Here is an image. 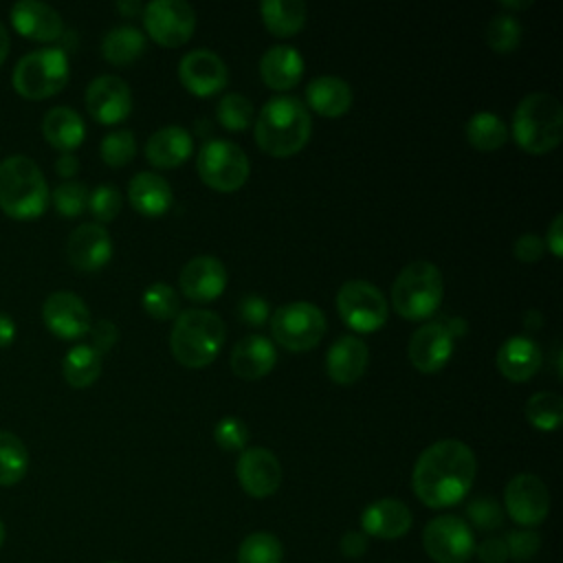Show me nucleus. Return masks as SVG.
<instances>
[{"label":"nucleus","mask_w":563,"mask_h":563,"mask_svg":"<svg viewBox=\"0 0 563 563\" xmlns=\"http://www.w3.org/2000/svg\"><path fill=\"white\" fill-rule=\"evenodd\" d=\"M216 114L227 130H244L249 123H253V103L242 92H227L218 101Z\"/></svg>","instance_id":"ea45409f"},{"label":"nucleus","mask_w":563,"mask_h":563,"mask_svg":"<svg viewBox=\"0 0 563 563\" xmlns=\"http://www.w3.org/2000/svg\"><path fill=\"white\" fill-rule=\"evenodd\" d=\"M260 15L273 35L288 37L303 26L306 2L303 0H262Z\"/></svg>","instance_id":"7c9ffc66"},{"label":"nucleus","mask_w":563,"mask_h":563,"mask_svg":"<svg viewBox=\"0 0 563 563\" xmlns=\"http://www.w3.org/2000/svg\"><path fill=\"white\" fill-rule=\"evenodd\" d=\"M475 552L482 563H506L508 561L506 543L499 537H486L479 545H475Z\"/></svg>","instance_id":"3c124183"},{"label":"nucleus","mask_w":563,"mask_h":563,"mask_svg":"<svg viewBox=\"0 0 563 563\" xmlns=\"http://www.w3.org/2000/svg\"><path fill=\"white\" fill-rule=\"evenodd\" d=\"M55 169H57L59 176L70 178V176H75V172L79 169V161H77L70 152H62L59 158H57V163H55Z\"/></svg>","instance_id":"5fc2aeb1"},{"label":"nucleus","mask_w":563,"mask_h":563,"mask_svg":"<svg viewBox=\"0 0 563 563\" xmlns=\"http://www.w3.org/2000/svg\"><path fill=\"white\" fill-rule=\"evenodd\" d=\"M66 253L75 268L97 271L112 257V238L99 222H84L68 235Z\"/></svg>","instance_id":"aec40b11"},{"label":"nucleus","mask_w":563,"mask_h":563,"mask_svg":"<svg viewBox=\"0 0 563 563\" xmlns=\"http://www.w3.org/2000/svg\"><path fill=\"white\" fill-rule=\"evenodd\" d=\"M11 22L18 33L40 42H53L64 31L59 11L40 0H18L11 7Z\"/></svg>","instance_id":"4be33fe9"},{"label":"nucleus","mask_w":563,"mask_h":563,"mask_svg":"<svg viewBox=\"0 0 563 563\" xmlns=\"http://www.w3.org/2000/svg\"><path fill=\"white\" fill-rule=\"evenodd\" d=\"M260 75L273 90H288L297 86L303 75V57L290 44H275L264 51L260 59Z\"/></svg>","instance_id":"a878e982"},{"label":"nucleus","mask_w":563,"mask_h":563,"mask_svg":"<svg viewBox=\"0 0 563 563\" xmlns=\"http://www.w3.org/2000/svg\"><path fill=\"white\" fill-rule=\"evenodd\" d=\"M312 132V119L301 99L292 95L271 97L255 119V141L271 156L299 152Z\"/></svg>","instance_id":"f03ea898"},{"label":"nucleus","mask_w":563,"mask_h":563,"mask_svg":"<svg viewBox=\"0 0 563 563\" xmlns=\"http://www.w3.org/2000/svg\"><path fill=\"white\" fill-rule=\"evenodd\" d=\"M556 257L563 255V213H556L548 227L545 242H543Z\"/></svg>","instance_id":"864d4df0"},{"label":"nucleus","mask_w":563,"mask_h":563,"mask_svg":"<svg viewBox=\"0 0 563 563\" xmlns=\"http://www.w3.org/2000/svg\"><path fill=\"white\" fill-rule=\"evenodd\" d=\"M477 473V460L468 444L455 438L429 444L416 460L411 486L429 508H446L462 501Z\"/></svg>","instance_id":"f257e3e1"},{"label":"nucleus","mask_w":563,"mask_h":563,"mask_svg":"<svg viewBox=\"0 0 563 563\" xmlns=\"http://www.w3.org/2000/svg\"><path fill=\"white\" fill-rule=\"evenodd\" d=\"M70 75L64 48L44 46L22 55L13 68V88L26 99H44L59 92Z\"/></svg>","instance_id":"0eeeda50"},{"label":"nucleus","mask_w":563,"mask_h":563,"mask_svg":"<svg viewBox=\"0 0 563 563\" xmlns=\"http://www.w3.org/2000/svg\"><path fill=\"white\" fill-rule=\"evenodd\" d=\"M409 361L418 372H440L453 352V336L442 321L422 323L409 339Z\"/></svg>","instance_id":"6ab92c4d"},{"label":"nucleus","mask_w":563,"mask_h":563,"mask_svg":"<svg viewBox=\"0 0 563 563\" xmlns=\"http://www.w3.org/2000/svg\"><path fill=\"white\" fill-rule=\"evenodd\" d=\"M277 361V350L273 341L264 334H246L235 341L231 350V369L240 378H262L266 376Z\"/></svg>","instance_id":"393cba45"},{"label":"nucleus","mask_w":563,"mask_h":563,"mask_svg":"<svg viewBox=\"0 0 563 563\" xmlns=\"http://www.w3.org/2000/svg\"><path fill=\"white\" fill-rule=\"evenodd\" d=\"M48 185L37 163L24 154H11L0 161V209L18 220H31L44 213L48 205Z\"/></svg>","instance_id":"20e7f679"},{"label":"nucleus","mask_w":563,"mask_h":563,"mask_svg":"<svg viewBox=\"0 0 563 563\" xmlns=\"http://www.w3.org/2000/svg\"><path fill=\"white\" fill-rule=\"evenodd\" d=\"M504 506L512 521L523 528L539 526L550 510V493L541 477L532 473L515 475L504 490Z\"/></svg>","instance_id":"ddd939ff"},{"label":"nucleus","mask_w":563,"mask_h":563,"mask_svg":"<svg viewBox=\"0 0 563 563\" xmlns=\"http://www.w3.org/2000/svg\"><path fill=\"white\" fill-rule=\"evenodd\" d=\"M227 325L216 310L187 308L174 319L169 347L174 358L191 369L209 365L224 345Z\"/></svg>","instance_id":"7ed1b4c3"},{"label":"nucleus","mask_w":563,"mask_h":563,"mask_svg":"<svg viewBox=\"0 0 563 563\" xmlns=\"http://www.w3.org/2000/svg\"><path fill=\"white\" fill-rule=\"evenodd\" d=\"M178 77L191 95L209 97L220 92L227 86L229 68L216 51L191 48L180 57Z\"/></svg>","instance_id":"4468645a"},{"label":"nucleus","mask_w":563,"mask_h":563,"mask_svg":"<svg viewBox=\"0 0 563 563\" xmlns=\"http://www.w3.org/2000/svg\"><path fill=\"white\" fill-rule=\"evenodd\" d=\"M466 517L471 521V526H475L477 530L490 532L497 530L504 523V510L501 506L490 499V497H477L466 506Z\"/></svg>","instance_id":"a18cd8bd"},{"label":"nucleus","mask_w":563,"mask_h":563,"mask_svg":"<svg viewBox=\"0 0 563 563\" xmlns=\"http://www.w3.org/2000/svg\"><path fill=\"white\" fill-rule=\"evenodd\" d=\"M444 295L440 268L429 260H416L400 268L391 284V303L405 319L420 321L431 317Z\"/></svg>","instance_id":"423d86ee"},{"label":"nucleus","mask_w":563,"mask_h":563,"mask_svg":"<svg viewBox=\"0 0 563 563\" xmlns=\"http://www.w3.org/2000/svg\"><path fill=\"white\" fill-rule=\"evenodd\" d=\"M15 339V321L11 319V314L0 312V347L9 345Z\"/></svg>","instance_id":"6e6d98bb"},{"label":"nucleus","mask_w":563,"mask_h":563,"mask_svg":"<svg viewBox=\"0 0 563 563\" xmlns=\"http://www.w3.org/2000/svg\"><path fill=\"white\" fill-rule=\"evenodd\" d=\"M128 198L132 207L145 216H163L172 202V185L156 172H139L128 185Z\"/></svg>","instance_id":"cd10ccee"},{"label":"nucleus","mask_w":563,"mask_h":563,"mask_svg":"<svg viewBox=\"0 0 563 563\" xmlns=\"http://www.w3.org/2000/svg\"><path fill=\"white\" fill-rule=\"evenodd\" d=\"M521 40V24L519 20L508 13H495L486 24V44L497 53H510L517 48Z\"/></svg>","instance_id":"4c0bfd02"},{"label":"nucleus","mask_w":563,"mask_h":563,"mask_svg":"<svg viewBox=\"0 0 563 563\" xmlns=\"http://www.w3.org/2000/svg\"><path fill=\"white\" fill-rule=\"evenodd\" d=\"M563 106L543 90L526 95L512 114V139L530 154H543L561 143Z\"/></svg>","instance_id":"39448f33"},{"label":"nucleus","mask_w":563,"mask_h":563,"mask_svg":"<svg viewBox=\"0 0 563 563\" xmlns=\"http://www.w3.org/2000/svg\"><path fill=\"white\" fill-rule=\"evenodd\" d=\"M341 554L347 556V559H358L365 554L367 550V534L365 532H358V530H347L343 537H341Z\"/></svg>","instance_id":"603ef678"},{"label":"nucleus","mask_w":563,"mask_h":563,"mask_svg":"<svg viewBox=\"0 0 563 563\" xmlns=\"http://www.w3.org/2000/svg\"><path fill=\"white\" fill-rule=\"evenodd\" d=\"M367 361H369V352L365 341L354 334H341L328 347L325 369L334 383L350 385L363 376Z\"/></svg>","instance_id":"5701e85b"},{"label":"nucleus","mask_w":563,"mask_h":563,"mask_svg":"<svg viewBox=\"0 0 563 563\" xmlns=\"http://www.w3.org/2000/svg\"><path fill=\"white\" fill-rule=\"evenodd\" d=\"M196 169L200 178L218 191L240 189L251 172L246 152L227 139H207L196 156Z\"/></svg>","instance_id":"1a4fd4ad"},{"label":"nucleus","mask_w":563,"mask_h":563,"mask_svg":"<svg viewBox=\"0 0 563 563\" xmlns=\"http://www.w3.org/2000/svg\"><path fill=\"white\" fill-rule=\"evenodd\" d=\"M26 471L29 451L24 442L11 431H0V486L18 484Z\"/></svg>","instance_id":"f704fd0d"},{"label":"nucleus","mask_w":563,"mask_h":563,"mask_svg":"<svg viewBox=\"0 0 563 563\" xmlns=\"http://www.w3.org/2000/svg\"><path fill=\"white\" fill-rule=\"evenodd\" d=\"M86 108L99 123L114 125L132 110V92L123 77L99 75L86 88Z\"/></svg>","instance_id":"dca6fc26"},{"label":"nucleus","mask_w":563,"mask_h":563,"mask_svg":"<svg viewBox=\"0 0 563 563\" xmlns=\"http://www.w3.org/2000/svg\"><path fill=\"white\" fill-rule=\"evenodd\" d=\"M543 249H545V244L537 233H521L512 244V251H515L517 260L528 262V264L537 262L543 255Z\"/></svg>","instance_id":"8fccbe9b"},{"label":"nucleus","mask_w":563,"mask_h":563,"mask_svg":"<svg viewBox=\"0 0 563 563\" xmlns=\"http://www.w3.org/2000/svg\"><path fill=\"white\" fill-rule=\"evenodd\" d=\"M2 543H4V523L0 519V548H2Z\"/></svg>","instance_id":"680f3d73"},{"label":"nucleus","mask_w":563,"mask_h":563,"mask_svg":"<svg viewBox=\"0 0 563 563\" xmlns=\"http://www.w3.org/2000/svg\"><path fill=\"white\" fill-rule=\"evenodd\" d=\"M62 374L70 387H88L101 374V354L92 345L79 343L66 352L62 361Z\"/></svg>","instance_id":"2f4dec72"},{"label":"nucleus","mask_w":563,"mask_h":563,"mask_svg":"<svg viewBox=\"0 0 563 563\" xmlns=\"http://www.w3.org/2000/svg\"><path fill=\"white\" fill-rule=\"evenodd\" d=\"M523 323H526V325H530V323H532V325H534V328H537V325H541V319H539V312H537V310H528V312H526V314H523Z\"/></svg>","instance_id":"bf43d9fd"},{"label":"nucleus","mask_w":563,"mask_h":563,"mask_svg":"<svg viewBox=\"0 0 563 563\" xmlns=\"http://www.w3.org/2000/svg\"><path fill=\"white\" fill-rule=\"evenodd\" d=\"M501 4L506 7V9H523V7H528L530 4V0H501Z\"/></svg>","instance_id":"052dcab7"},{"label":"nucleus","mask_w":563,"mask_h":563,"mask_svg":"<svg viewBox=\"0 0 563 563\" xmlns=\"http://www.w3.org/2000/svg\"><path fill=\"white\" fill-rule=\"evenodd\" d=\"M42 132L53 147L62 152H70L77 145H81L86 136V125L77 110L68 106H55L44 114Z\"/></svg>","instance_id":"c756f323"},{"label":"nucleus","mask_w":563,"mask_h":563,"mask_svg":"<svg viewBox=\"0 0 563 563\" xmlns=\"http://www.w3.org/2000/svg\"><path fill=\"white\" fill-rule=\"evenodd\" d=\"M108 563H119V561H108Z\"/></svg>","instance_id":"e2e57ef3"},{"label":"nucleus","mask_w":563,"mask_h":563,"mask_svg":"<svg viewBox=\"0 0 563 563\" xmlns=\"http://www.w3.org/2000/svg\"><path fill=\"white\" fill-rule=\"evenodd\" d=\"M213 440L224 451H244L249 442V427L238 416H224L213 424Z\"/></svg>","instance_id":"37998d69"},{"label":"nucleus","mask_w":563,"mask_h":563,"mask_svg":"<svg viewBox=\"0 0 563 563\" xmlns=\"http://www.w3.org/2000/svg\"><path fill=\"white\" fill-rule=\"evenodd\" d=\"M284 548L273 532L249 534L238 550V563H282Z\"/></svg>","instance_id":"e433bc0d"},{"label":"nucleus","mask_w":563,"mask_h":563,"mask_svg":"<svg viewBox=\"0 0 563 563\" xmlns=\"http://www.w3.org/2000/svg\"><path fill=\"white\" fill-rule=\"evenodd\" d=\"M42 319L59 339H79L88 334L92 319L86 301L73 290H55L44 299Z\"/></svg>","instance_id":"2eb2a0df"},{"label":"nucleus","mask_w":563,"mask_h":563,"mask_svg":"<svg viewBox=\"0 0 563 563\" xmlns=\"http://www.w3.org/2000/svg\"><path fill=\"white\" fill-rule=\"evenodd\" d=\"M143 24L154 42L180 46L196 29V11L185 0H152L143 7Z\"/></svg>","instance_id":"f8f14e48"},{"label":"nucleus","mask_w":563,"mask_h":563,"mask_svg":"<svg viewBox=\"0 0 563 563\" xmlns=\"http://www.w3.org/2000/svg\"><path fill=\"white\" fill-rule=\"evenodd\" d=\"M227 266L216 255H196L180 271V290L191 301H213L224 292Z\"/></svg>","instance_id":"a211bd4d"},{"label":"nucleus","mask_w":563,"mask_h":563,"mask_svg":"<svg viewBox=\"0 0 563 563\" xmlns=\"http://www.w3.org/2000/svg\"><path fill=\"white\" fill-rule=\"evenodd\" d=\"M422 545L435 563H466L475 552L473 528L455 515H440L424 526Z\"/></svg>","instance_id":"9b49d317"},{"label":"nucleus","mask_w":563,"mask_h":563,"mask_svg":"<svg viewBox=\"0 0 563 563\" xmlns=\"http://www.w3.org/2000/svg\"><path fill=\"white\" fill-rule=\"evenodd\" d=\"M497 369L515 383H523L537 374V369L543 363V352L539 343L528 334H515L508 336L495 356Z\"/></svg>","instance_id":"412c9836"},{"label":"nucleus","mask_w":563,"mask_h":563,"mask_svg":"<svg viewBox=\"0 0 563 563\" xmlns=\"http://www.w3.org/2000/svg\"><path fill=\"white\" fill-rule=\"evenodd\" d=\"M9 46H11V42H9L7 26L0 22V64L4 62V57H7V53H9Z\"/></svg>","instance_id":"13d9d810"},{"label":"nucleus","mask_w":563,"mask_h":563,"mask_svg":"<svg viewBox=\"0 0 563 563\" xmlns=\"http://www.w3.org/2000/svg\"><path fill=\"white\" fill-rule=\"evenodd\" d=\"M466 139L477 150H497L508 141V125L490 110H479L466 121Z\"/></svg>","instance_id":"72a5a7b5"},{"label":"nucleus","mask_w":563,"mask_h":563,"mask_svg":"<svg viewBox=\"0 0 563 563\" xmlns=\"http://www.w3.org/2000/svg\"><path fill=\"white\" fill-rule=\"evenodd\" d=\"M238 482L251 497H268L282 484V464L271 449L249 446L240 453L235 464Z\"/></svg>","instance_id":"f3484780"},{"label":"nucleus","mask_w":563,"mask_h":563,"mask_svg":"<svg viewBox=\"0 0 563 563\" xmlns=\"http://www.w3.org/2000/svg\"><path fill=\"white\" fill-rule=\"evenodd\" d=\"M88 187L84 183H77V180H64L59 183L51 198H53V205L55 209L66 216V218H73V216H79L86 207H88Z\"/></svg>","instance_id":"79ce46f5"},{"label":"nucleus","mask_w":563,"mask_h":563,"mask_svg":"<svg viewBox=\"0 0 563 563\" xmlns=\"http://www.w3.org/2000/svg\"><path fill=\"white\" fill-rule=\"evenodd\" d=\"M145 51V33L132 24L112 26L101 40V53L112 64H130Z\"/></svg>","instance_id":"473e14b6"},{"label":"nucleus","mask_w":563,"mask_h":563,"mask_svg":"<svg viewBox=\"0 0 563 563\" xmlns=\"http://www.w3.org/2000/svg\"><path fill=\"white\" fill-rule=\"evenodd\" d=\"M117 9H119L123 15L143 13V4L136 2V0H119V2H117Z\"/></svg>","instance_id":"4d7b16f0"},{"label":"nucleus","mask_w":563,"mask_h":563,"mask_svg":"<svg viewBox=\"0 0 563 563\" xmlns=\"http://www.w3.org/2000/svg\"><path fill=\"white\" fill-rule=\"evenodd\" d=\"M88 334H90V345L103 356L114 343H117V339H119V328L110 321V319H99V321H95L92 325H90V330H88Z\"/></svg>","instance_id":"09e8293b"},{"label":"nucleus","mask_w":563,"mask_h":563,"mask_svg":"<svg viewBox=\"0 0 563 563\" xmlns=\"http://www.w3.org/2000/svg\"><path fill=\"white\" fill-rule=\"evenodd\" d=\"M143 308L154 319H172L180 310V299L167 282H154L143 290Z\"/></svg>","instance_id":"58836bf2"},{"label":"nucleus","mask_w":563,"mask_h":563,"mask_svg":"<svg viewBox=\"0 0 563 563\" xmlns=\"http://www.w3.org/2000/svg\"><path fill=\"white\" fill-rule=\"evenodd\" d=\"M238 314L244 323H251V325H262L264 321L271 319V308H268V301L262 297V295H255V292H249L240 299L238 303Z\"/></svg>","instance_id":"de8ad7c7"},{"label":"nucleus","mask_w":563,"mask_h":563,"mask_svg":"<svg viewBox=\"0 0 563 563\" xmlns=\"http://www.w3.org/2000/svg\"><path fill=\"white\" fill-rule=\"evenodd\" d=\"M336 310L354 332H374L387 321V299L367 279L343 282L336 292Z\"/></svg>","instance_id":"9d476101"},{"label":"nucleus","mask_w":563,"mask_h":563,"mask_svg":"<svg viewBox=\"0 0 563 563\" xmlns=\"http://www.w3.org/2000/svg\"><path fill=\"white\" fill-rule=\"evenodd\" d=\"M504 543L508 550V559L526 563L537 556V552L541 548V537L530 528H521V530H510L506 534Z\"/></svg>","instance_id":"49530a36"},{"label":"nucleus","mask_w":563,"mask_h":563,"mask_svg":"<svg viewBox=\"0 0 563 563\" xmlns=\"http://www.w3.org/2000/svg\"><path fill=\"white\" fill-rule=\"evenodd\" d=\"M411 521L413 519L407 504L394 497L372 501L361 515L363 532L376 539H400L411 528Z\"/></svg>","instance_id":"b1692460"},{"label":"nucleus","mask_w":563,"mask_h":563,"mask_svg":"<svg viewBox=\"0 0 563 563\" xmlns=\"http://www.w3.org/2000/svg\"><path fill=\"white\" fill-rule=\"evenodd\" d=\"M88 209L99 222H110L121 209V191L110 183L97 185L88 194Z\"/></svg>","instance_id":"c03bdc74"},{"label":"nucleus","mask_w":563,"mask_h":563,"mask_svg":"<svg viewBox=\"0 0 563 563\" xmlns=\"http://www.w3.org/2000/svg\"><path fill=\"white\" fill-rule=\"evenodd\" d=\"M194 139L183 125H163L150 134L145 156L154 167H176L191 156Z\"/></svg>","instance_id":"bb28decb"},{"label":"nucleus","mask_w":563,"mask_h":563,"mask_svg":"<svg viewBox=\"0 0 563 563\" xmlns=\"http://www.w3.org/2000/svg\"><path fill=\"white\" fill-rule=\"evenodd\" d=\"M526 418L541 431H552L563 420V398L556 391H537L526 402Z\"/></svg>","instance_id":"c9c22d12"},{"label":"nucleus","mask_w":563,"mask_h":563,"mask_svg":"<svg viewBox=\"0 0 563 563\" xmlns=\"http://www.w3.org/2000/svg\"><path fill=\"white\" fill-rule=\"evenodd\" d=\"M352 86L336 75H319L306 86L308 106L323 117H339L352 106Z\"/></svg>","instance_id":"c85d7f7f"},{"label":"nucleus","mask_w":563,"mask_h":563,"mask_svg":"<svg viewBox=\"0 0 563 563\" xmlns=\"http://www.w3.org/2000/svg\"><path fill=\"white\" fill-rule=\"evenodd\" d=\"M99 152H101L103 163H108L112 167H121V165H125V163H130L134 158V154H136V139H134V134L128 128L112 130V132H108L101 139Z\"/></svg>","instance_id":"a19ab883"},{"label":"nucleus","mask_w":563,"mask_h":563,"mask_svg":"<svg viewBox=\"0 0 563 563\" xmlns=\"http://www.w3.org/2000/svg\"><path fill=\"white\" fill-rule=\"evenodd\" d=\"M325 328V314L312 301H288L271 314L273 339L290 352L312 350L323 339Z\"/></svg>","instance_id":"6e6552de"}]
</instances>
